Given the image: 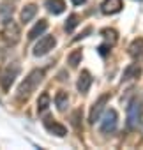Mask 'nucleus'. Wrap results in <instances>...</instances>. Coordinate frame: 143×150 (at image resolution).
<instances>
[{
  "label": "nucleus",
  "instance_id": "4468645a",
  "mask_svg": "<svg viewBox=\"0 0 143 150\" xmlns=\"http://www.w3.org/2000/svg\"><path fill=\"white\" fill-rule=\"evenodd\" d=\"M46 28H48V21H46V20H39V21L34 25V28L28 32V39H30V41L37 39L39 35H42V34L46 32Z\"/></svg>",
  "mask_w": 143,
  "mask_h": 150
},
{
  "label": "nucleus",
  "instance_id": "b1692460",
  "mask_svg": "<svg viewBox=\"0 0 143 150\" xmlns=\"http://www.w3.org/2000/svg\"><path fill=\"white\" fill-rule=\"evenodd\" d=\"M74 6H81V4H85V0H71Z\"/></svg>",
  "mask_w": 143,
  "mask_h": 150
},
{
  "label": "nucleus",
  "instance_id": "4be33fe9",
  "mask_svg": "<svg viewBox=\"0 0 143 150\" xmlns=\"http://www.w3.org/2000/svg\"><path fill=\"white\" fill-rule=\"evenodd\" d=\"M80 115H81V111H80V110H78V111H74V113H73V125H74V127H76V129H78V127H80V125H78V117H80Z\"/></svg>",
  "mask_w": 143,
  "mask_h": 150
},
{
  "label": "nucleus",
  "instance_id": "7ed1b4c3",
  "mask_svg": "<svg viewBox=\"0 0 143 150\" xmlns=\"http://www.w3.org/2000/svg\"><path fill=\"white\" fill-rule=\"evenodd\" d=\"M20 35H21L20 25H18L16 21H13V18L6 20V21H4V28H2V37H4V41L9 42V44H16V42L20 41Z\"/></svg>",
  "mask_w": 143,
  "mask_h": 150
},
{
  "label": "nucleus",
  "instance_id": "6ab92c4d",
  "mask_svg": "<svg viewBox=\"0 0 143 150\" xmlns=\"http://www.w3.org/2000/svg\"><path fill=\"white\" fill-rule=\"evenodd\" d=\"M78 23H80L78 14H71V16L67 18V21H65V32H73V30L78 27Z\"/></svg>",
  "mask_w": 143,
  "mask_h": 150
},
{
  "label": "nucleus",
  "instance_id": "1a4fd4ad",
  "mask_svg": "<svg viewBox=\"0 0 143 150\" xmlns=\"http://www.w3.org/2000/svg\"><path fill=\"white\" fill-rule=\"evenodd\" d=\"M90 85H92V76H90V72H88V71H81L80 78H78V83H76L78 90H80L81 94H87L88 88H90Z\"/></svg>",
  "mask_w": 143,
  "mask_h": 150
},
{
  "label": "nucleus",
  "instance_id": "5701e85b",
  "mask_svg": "<svg viewBox=\"0 0 143 150\" xmlns=\"http://www.w3.org/2000/svg\"><path fill=\"white\" fill-rule=\"evenodd\" d=\"M99 53H101V55H106V53H108V44L99 46Z\"/></svg>",
  "mask_w": 143,
  "mask_h": 150
},
{
  "label": "nucleus",
  "instance_id": "f257e3e1",
  "mask_svg": "<svg viewBox=\"0 0 143 150\" xmlns=\"http://www.w3.org/2000/svg\"><path fill=\"white\" fill-rule=\"evenodd\" d=\"M42 78H44V71L42 69H34V71H30L28 72V76L20 83V87H18V99H27L37 87H39V83L42 81Z\"/></svg>",
  "mask_w": 143,
  "mask_h": 150
},
{
  "label": "nucleus",
  "instance_id": "2eb2a0df",
  "mask_svg": "<svg viewBox=\"0 0 143 150\" xmlns=\"http://www.w3.org/2000/svg\"><path fill=\"white\" fill-rule=\"evenodd\" d=\"M55 104H57L58 111H65L67 106H69V96H67V92H64V90L57 92V96H55Z\"/></svg>",
  "mask_w": 143,
  "mask_h": 150
},
{
  "label": "nucleus",
  "instance_id": "f8f14e48",
  "mask_svg": "<svg viewBox=\"0 0 143 150\" xmlns=\"http://www.w3.org/2000/svg\"><path fill=\"white\" fill-rule=\"evenodd\" d=\"M139 72H141V67L138 64H129L124 72H122V81H129V80H134L139 76Z\"/></svg>",
  "mask_w": 143,
  "mask_h": 150
},
{
  "label": "nucleus",
  "instance_id": "6e6552de",
  "mask_svg": "<svg viewBox=\"0 0 143 150\" xmlns=\"http://www.w3.org/2000/svg\"><path fill=\"white\" fill-rule=\"evenodd\" d=\"M42 124H44V127H46L48 132H51V134H55V136H58V138H64V136L67 134V129H65L62 124L55 122L53 118H44Z\"/></svg>",
  "mask_w": 143,
  "mask_h": 150
},
{
  "label": "nucleus",
  "instance_id": "aec40b11",
  "mask_svg": "<svg viewBox=\"0 0 143 150\" xmlns=\"http://www.w3.org/2000/svg\"><path fill=\"white\" fill-rule=\"evenodd\" d=\"M103 35H104L111 44H115V41H117V34H115V30H108V28H104V30H103Z\"/></svg>",
  "mask_w": 143,
  "mask_h": 150
},
{
  "label": "nucleus",
  "instance_id": "f3484780",
  "mask_svg": "<svg viewBox=\"0 0 143 150\" xmlns=\"http://www.w3.org/2000/svg\"><path fill=\"white\" fill-rule=\"evenodd\" d=\"M81 57H83L81 50H74V51H71V53H69V57H67V64H69L71 67H78V64L81 62Z\"/></svg>",
  "mask_w": 143,
  "mask_h": 150
},
{
  "label": "nucleus",
  "instance_id": "a211bd4d",
  "mask_svg": "<svg viewBox=\"0 0 143 150\" xmlns=\"http://www.w3.org/2000/svg\"><path fill=\"white\" fill-rule=\"evenodd\" d=\"M48 106H50V94L48 92H42L39 96V99H37V111L42 113V111L48 110Z\"/></svg>",
  "mask_w": 143,
  "mask_h": 150
},
{
  "label": "nucleus",
  "instance_id": "423d86ee",
  "mask_svg": "<svg viewBox=\"0 0 143 150\" xmlns=\"http://www.w3.org/2000/svg\"><path fill=\"white\" fill-rule=\"evenodd\" d=\"M117 125H118V115H117V111L115 110H108L104 113L103 120H101V131L108 134V132H113L117 129Z\"/></svg>",
  "mask_w": 143,
  "mask_h": 150
},
{
  "label": "nucleus",
  "instance_id": "9b49d317",
  "mask_svg": "<svg viewBox=\"0 0 143 150\" xmlns=\"http://www.w3.org/2000/svg\"><path fill=\"white\" fill-rule=\"evenodd\" d=\"M129 55L134 58V60H143V39H136L131 42L129 46Z\"/></svg>",
  "mask_w": 143,
  "mask_h": 150
},
{
  "label": "nucleus",
  "instance_id": "39448f33",
  "mask_svg": "<svg viewBox=\"0 0 143 150\" xmlns=\"http://www.w3.org/2000/svg\"><path fill=\"white\" fill-rule=\"evenodd\" d=\"M55 44H57V39H55L53 35H44V37H41V39L35 42V46H34V55H35V57H44V55H48V53L55 48Z\"/></svg>",
  "mask_w": 143,
  "mask_h": 150
},
{
  "label": "nucleus",
  "instance_id": "dca6fc26",
  "mask_svg": "<svg viewBox=\"0 0 143 150\" xmlns=\"http://www.w3.org/2000/svg\"><path fill=\"white\" fill-rule=\"evenodd\" d=\"M35 13H37V6H35V4H28V6H25V7H23V11H21L20 18H21V21H23V23H28V21L35 16Z\"/></svg>",
  "mask_w": 143,
  "mask_h": 150
},
{
  "label": "nucleus",
  "instance_id": "20e7f679",
  "mask_svg": "<svg viewBox=\"0 0 143 150\" xmlns=\"http://www.w3.org/2000/svg\"><path fill=\"white\" fill-rule=\"evenodd\" d=\"M141 117H143V104L136 99L131 101L129 106H127V127L134 129L141 122Z\"/></svg>",
  "mask_w": 143,
  "mask_h": 150
},
{
  "label": "nucleus",
  "instance_id": "ddd939ff",
  "mask_svg": "<svg viewBox=\"0 0 143 150\" xmlns=\"http://www.w3.org/2000/svg\"><path fill=\"white\" fill-rule=\"evenodd\" d=\"M46 9L51 14H62L65 11V2L64 0H46Z\"/></svg>",
  "mask_w": 143,
  "mask_h": 150
},
{
  "label": "nucleus",
  "instance_id": "0eeeda50",
  "mask_svg": "<svg viewBox=\"0 0 143 150\" xmlns=\"http://www.w3.org/2000/svg\"><path fill=\"white\" fill-rule=\"evenodd\" d=\"M108 99H110V94H103V96L92 104V108H90V115H88V122H90V124H96V122L99 120V117H101V113H103V110H104Z\"/></svg>",
  "mask_w": 143,
  "mask_h": 150
},
{
  "label": "nucleus",
  "instance_id": "f03ea898",
  "mask_svg": "<svg viewBox=\"0 0 143 150\" xmlns=\"http://www.w3.org/2000/svg\"><path fill=\"white\" fill-rule=\"evenodd\" d=\"M18 72H20V65L18 64H9L6 65L2 71H0V87H2L4 90H9L11 85L14 83L16 76H18Z\"/></svg>",
  "mask_w": 143,
  "mask_h": 150
},
{
  "label": "nucleus",
  "instance_id": "412c9836",
  "mask_svg": "<svg viewBox=\"0 0 143 150\" xmlns=\"http://www.w3.org/2000/svg\"><path fill=\"white\" fill-rule=\"evenodd\" d=\"M11 14H13V7H9V6H2V9H0V16H4L6 20H9L11 18Z\"/></svg>",
  "mask_w": 143,
  "mask_h": 150
},
{
  "label": "nucleus",
  "instance_id": "9d476101",
  "mask_svg": "<svg viewBox=\"0 0 143 150\" xmlns=\"http://www.w3.org/2000/svg\"><path fill=\"white\" fill-rule=\"evenodd\" d=\"M122 0H104L103 6H101V11L104 14H115L122 9Z\"/></svg>",
  "mask_w": 143,
  "mask_h": 150
}]
</instances>
